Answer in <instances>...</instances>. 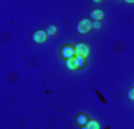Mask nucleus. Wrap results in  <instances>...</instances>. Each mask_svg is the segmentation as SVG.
Here are the masks:
<instances>
[{
  "instance_id": "1",
  "label": "nucleus",
  "mask_w": 134,
  "mask_h": 129,
  "mask_svg": "<svg viewBox=\"0 0 134 129\" xmlns=\"http://www.w3.org/2000/svg\"><path fill=\"white\" fill-rule=\"evenodd\" d=\"M75 29H77V31H78V34H81V35L87 34V32H89V31L92 29L91 22H90L87 18H83V19L78 20Z\"/></svg>"
},
{
  "instance_id": "2",
  "label": "nucleus",
  "mask_w": 134,
  "mask_h": 129,
  "mask_svg": "<svg viewBox=\"0 0 134 129\" xmlns=\"http://www.w3.org/2000/svg\"><path fill=\"white\" fill-rule=\"evenodd\" d=\"M74 50H75V55L81 56L84 59L89 55V47L85 43H77L74 45Z\"/></svg>"
},
{
  "instance_id": "3",
  "label": "nucleus",
  "mask_w": 134,
  "mask_h": 129,
  "mask_svg": "<svg viewBox=\"0 0 134 129\" xmlns=\"http://www.w3.org/2000/svg\"><path fill=\"white\" fill-rule=\"evenodd\" d=\"M60 54H61L62 57H65L66 60L68 59H72V57H74L75 56V50H74V47H72V45H64V47L61 48V50H60Z\"/></svg>"
},
{
  "instance_id": "4",
  "label": "nucleus",
  "mask_w": 134,
  "mask_h": 129,
  "mask_svg": "<svg viewBox=\"0 0 134 129\" xmlns=\"http://www.w3.org/2000/svg\"><path fill=\"white\" fill-rule=\"evenodd\" d=\"M47 36L48 35L44 30H36L32 34V41L35 43H37V44H41V43H43L46 41Z\"/></svg>"
},
{
  "instance_id": "5",
  "label": "nucleus",
  "mask_w": 134,
  "mask_h": 129,
  "mask_svg": "<svg viewBox=\"0 0 134 129\" xmlns=\"http://www.w3.org/2000/svg\"><path fill=\"white\" fill-rule=\"evenodd\" d=\"M90 18L93 19V22H99V19L103 18V11L99 9H95L90 12Z\"/></svg>"
},
{
  "instance_id": "6",
  "label": "nucleus",
  "mask_w": 134,
  "mask_h": 129,
  "mask_svg": "<svg viewBox=\"0 0 134 129\" xmlns=\"http://www.w3.org/2000/svg\"><path fill=\"white\" fill-rule=\"evenodd\" d=\"M99 123H98L96 120H90L89 122L86 123V126H85V128L84 129H99Z\"/></svg>"
},
{
  "instance_id": "7",
  "label": "nucleus",
  "mask_w": 134,
  "mask_h": 129,
  "mask_svg": "<svg viewBox=\"0 0 134 129\" xmlns=\"http://www.w3.org/2000/svg\"><path fill=\"white\" fill-rule=\"evenodd\" d=\"M73 62H74V64H75V67L77 68H81L84 64H85L84 57H81V56H77V55L73 57Z\"/></svg>"
},
{
  "instance_id": "8",
  "label": "nucleus",
  "mask_w": 134,
  "mask_h": 129,
  "mask_svg": "<svg viewBox=\"0 0 134 129\" xmlns=\"http://www.w3.org/2000/svg\"><path fill=\"white\" fill-rule=\"evenodd\" d=\"M77 122H78V124H80V126L86 124L87 123V117L84 115V114H80V115H78V117H77Z\"/></svg>"
},
{
  "instance_id": "9",
  "label": "nucleus",
  "mask_w": 134,
  "mask_h": 129,
  "mask_svg": "<svg viewBox=\"0 0 134 129\" xmlns=\"http://www.w3.org/2000/svg\"><path fill=\"white\" fill-rule=\"evenodd\" d=\"M66 67L68 68V69H72V71L77 69V67H75V64H74V62H73V57H72V59L66 60Z\"/></svg>"
},
{
  "instance_id": "10",
  "label": "nucleus",
  "mask_w": 134,
  "mask_h": 129,
  "mask_svg": "<svg viewBox=\"0 0 134 129\" xmlns=\"http://www.w3.org/2000/svg\"><path fill=\"white\" fill-rule=\"evenodd\" d=\"M46 32H47V35H49V36H53V35L56 32V26L55 25H49L47 29H46Z\"/></svg>"
},
{
  "instance_id": "11",
  "label": "nucleus",
  "mask_w": 134,
  "mask_h": 129,
  "mask_svg": "<svg viewBox=\"0 0 134 129\" xmlns=\"http://www.w3.org/2000/svg\"><path fill=\"white\" fill-rule=\"evenodd\" d=\"M127 96H128V98L132 99V101H134V87L133 89H131V90L128 91V93H127Z\"/></svg>"
},
{
  "instance_id": "12",
  "label": "nucleus",
  "mask_w": 134,
  "mask_h": 129,
  "mask_svg": "<svg viewBox=\"0 0 134 129\" xmlns=\"http://www.w3.org/2000/svg\"><path fill=\"white\" fill-rule=\"evenodd\" d=\"M91 26H92V29H98L100 26V23L99 22H92Z\"/></svg>"
},
{
  "instance_id": "13",
  "label": "nucleus",
  "mask_w": 134,
  "mask_h": 129,
  "mask_svg": "<svg viewBox=\"0 0 134 129\" xmlns=\"http://www.w3.org/2000/svg\"><path fill=\"white\" fill-rule=\"evenodd\" d=\"M126 3H128V4H132V3H134L133 0H128V1H126Z\"/></svg>"
}]
</instances>
